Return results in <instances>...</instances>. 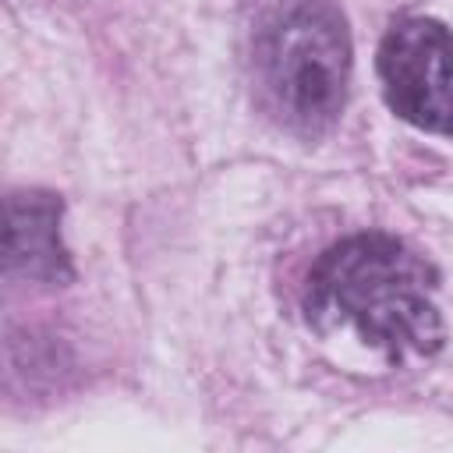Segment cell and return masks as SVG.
I'll use <instances>...</instances> for the list:
<instances>
[{
    "mask_svg": "<svg viewBox=\"0 0 453 453\" xmlns=\"http://www.w3.org/2000/svg\"><path fill=\"white\" fill-rule=\"evenodd\" d=\"M304 311L315 329H350L393 365L442 347L435 273L389 234H354L326 248L308 273Z\"/></svg>",
    "mask_w": 453,
    "mask_h": 453,
    "instance_id": "1",
    "label": "cell"
},
{
    "mask_svg": "<svg viewBox=\"0 0 453 453\" xmlns=\"http://www.w3.org/2000/svg\"><path fill=\"white\" fill-rule=\"evenodd\" d=\"M255 78L290 131L333 127L350 81V35L333 0H276L255 32Z\"/></svg>",
    "mask_w": 453,
    "mask_h": 453,
    "instance_id": "2",
    "label": "cell"
},
{
    "mask_svg": "<svg viewBox=\"0 0 453 453\" xmlns=\"http://www.w3.org/2000/svg\"><path fill=\"white\" fill-rule=\"evenodd\" d=\"M60 198L50 191H14L7 198L4 269L11 280L60 287L71 280V258L60 241Z\"/></svg>",
    "mask_w": 453,
    "mask_h": 453,
    "instance_id": "4",
    "label": "cell"
},
{
    "mask_svg": "<svg viewBox=\"0 0 453 453\" xmlns=\"http://www.w3.org/2000/svg\"><path fill=\"white\" fill-rule=\"evenodd\" d=\"M382 96L421 131L453 134V35L435 18H403L379 46Z\"/></svg>",
    "mask_w": 453,
    "mask_h": 453,
    "instance_id": "3",
    "label": "cell"
}]
</instances>
